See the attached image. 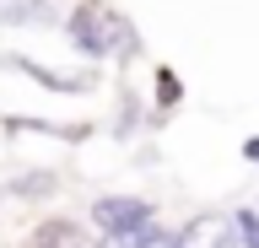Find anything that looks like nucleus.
<instances>
[{
    "mask_svg": "<svg viewBox=\"0 0 259 248\" xmlns=\"http://www.w3.org/2000/svg\"><path fill=\"white\" fill-rule=\"evenodd\" d=\"M6 130H38V135H60V140H87V124H44V119H6Z\"/></svg>",
    "mask_w": 259,
    "mask_h": 248,
    "instance_id": "nucleus-7",
    "label": "nucleus"
},
{
    "mask_svg": "<svg viewBox=\"0 0 259 248\" xmlns=\"http://www.w3.org/2000/svg\"><path fill=\"white\" fill-rule=\"evenodd\" d=\"M27 248H103V243H97V232H87L81 221L54 216V221H38V227H32Z\"/></svg>",
    "mask_w": 259,
    "mask_h": 248,
    "instance_id": "nucleus-4",
    "label": "nucleus"
},
{
    "mask_svg": "<svg viewBox=\"0 0 259 248\" xmlns=\"http://www.w3.org/2000/svg\"><path fill=\"white\" fill-rule=\"evenodd\" d=\"M70 43H76L81 54L103 60V54L130 49L135 33H130V22L119 17V11H108V6H76V11H70Z\"/></svg>",
    "mask_w": 259,
    "mask_h": 248,
    "instance_id": "nucleus-1",
    "label": "nucleus"
},
{
    "mask_svg": "<svg viewBox=\"0 0 259 248\" xmlns=\"http://www.w3.org/2000/svg\"><path fill=\"white\" fill-rule=\"evenodd\" d=\"M178 248H232L238 243V227H232V216H194V221H184V232H173Z\"/></svg>",
    "mask_w": 259,
    "mask_h": 248,
    "instance_id": "nucleus-3",
    "label": "nucleus"
},
{
    "mask_svg": "<svg viewBox=\"0 0 259 248\" xmlns=\"http://www.w3.org/2000/svg\"><path fill=\"white\" fill-rule=\"evenodd\" d=\"M130 248H178V237H173V232H162V227H146V232L130 237Z\"/></svg>",
    "mask_w": 259,
    "mask_h": 248,
    "instance_id": "nucleus-8",
    "label": "nucleus"
},
{
    "mask_svg": "<svg viewBox=\"0 0 259 248\" xmlns=\"http://www.w3.org/2000/svg\"><path fill=\"white\" fill-rule=\"evenodd\" d=\"M16 70H27L32 81H44V86H54V92H70V97H76V92H87V86H92V76H65V70H49V65H38V60H11Z\"/></svg>",
    "mask_w": 259,
    "mask_h": 248,
    "instance_id": "nucleus-6",
    "label": "nucleus"
},
{
    "mask_svg": "<svg viewBox=\"0 0 259 248\" xmlns=\"http://www.w3.org/2000/svg\"><path fill=\"white\" fill-rule=\"evenodd\" d=\"M97 227L108 232V237H135V232H146L151 227V200H141V194H103L97 200Z\"/></svg>",
    "mask_w": 259,
    "mask_h": 248,
    "instance_id": "nucleus-2",
    "label": "nucleus"
},
{
    "mask_svg": "<svg viewBox=\"0 0 259 248\" xmlns=\"http://www.w3.org/2000/svg\"><path fill=\"white\" fill-rule=\"evenodd\" d=\"M54 22V0H0V27H44Z\"/></svg>",
    "mask_w": 259,
    "mask_h": 248,
    "instance_id": "nucleus-5",
    "label": "nucleus"
},
{
    "mask_svg": "<svg viewBox=\"0 0 259 248\" xmlns=\"http://www.w3.org/2000/svg\"><path fill=\"white\" fill-rule=\"evenodd\" d=\"M49 183H54V173H27V178H16V183H11V194H44Z\"/></svg>",
    "mask_w": 259,
    "mask_h": 248,
    "instance_id": "nucleus-9",
    "label": "nucleus"
}]
</instances>
